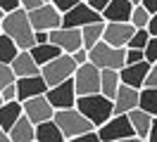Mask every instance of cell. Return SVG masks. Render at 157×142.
Returning a JSON list of instances; mask_svg holds the SVG:
<instances>
[{"mask_svg":"<svg viewBox=\"0 0 157 142\" xmlns=\"http://www.w3.org/2000/svg\"><path fill=\"white\" fill-rule=\"evenodd\" d=\"M31 55H33V59L43 66V64H48V62H52L55 57H59L62 50H59L52 40H48V43H36V45L31 47Z\"/></svg>","mask_w":157,"mask_h":142,"instance_id":"obj_24","label":"cell"},{"mask_svg":"<svg viewBox=\"0 0 157 142\" xmlns=\"http://www.w3.org/2000/svg\"><path fill=\"white\" fill-rule=\"evenodd\" d=\"M55 121H57V126L62 128L67 142L71 140V137L81 135V133L95 130L93 121H90L86 114H81L76 107H69V109H55Z\"/></svg>","mask_w":157,"mask_h":142,"instance_id":"obj_3","label":"cell"},{"mask_svg":"<svg viewBox=\"0 0 157 142\" xmlns=\"http://www.w3.org/2000/svg\"><path fill=\"white\" fill-rule=\"evenodd\" d=\"M131 12H133L131 0H109L107 7L102 9V19L105 21H131Z\"/></svg>","mask_w":157,"mask_h":142,"instance_id":"obj_18","label":"cell"},{"mask_svg":"<svg viewBox=\"0 0 157 142\" xmlns=\"http://www.w3.org/2000/svg\"><path fill=\"white\" fill-rule=\"evenodd\" d=\"M98 133H100V140L102 142H126L128 137L136 135L128 114H114L112 118H107V121L98 128Z\"/></svg>","mask_w":157,"mask_h":142,"instance_id":"obj_6","label":"cell"},{"mask_svg":"<svg viewBox=\"0 0 157 142\" xmlns=\"http://www.w3.org/2000/svg\"><path fill=\"white\" fill-rule=\"evenodd\" d=\"M29 19L36 31H52V28L62 26V12L52 2H43L38 7L29 9Z\"/></svg>","mask_w":157,"mask_h":142,"instance_id":"obj_9","label":"cell"},{"mask_svg":"<svg viewBox=\"0 0 157 142\" xmlns=\"http://www.w3.org/2000/svg\"><path fill=\"white\" fill-rule=\"evenodd\" d=\"M147 31H150V36H157V14L150 17V21H147Z\"/></svg>","mask_w":157,"mask_h":142,"instance_id":"obj_41","label":"cell"},{"mask_svg":"<svg viewBox=\"0 0 157 142\" xmlns=\"http://www.w3.org/2000/svg\"><path fill=\"white\" fill-rule=\"evenodd\" d=\"M2 17H5V12H2V9H0V19H2Z\"/></svg>","mask_w":157,"mask_h":142,"instance_id":"obj_47","label":"cell"},{"mask_svg":"<svg viewBox=\"0 0 157 142\" xmlns=\"http://www.w3.org/2000/svg\"><path fill=\"white\" fill-rule=\"evenodd\" d=\"M43 2H45V0H21V7L29 12V9H33V7H38V5H43Z\"/></svg>","mask_w":157,"mask_h":142,"instance_id":"obj_38","label":"cell"},{"mask_svg":"<svg viewBox=\"0 0 157 142\" xmlns=\"http://www.w3.org/2000/svg\"><path fill=\"white\" fill-rule=\"evenodd\" d=\"M36 142H67V137L57 126V121L50 118V121L36 123Z\"/></svg>","mask_w":157,"mask_h":142,"instance_id":"obj_21","label":"cell"},{"mask_svg":"<svg viewBox=\"0 0 157 142\" xmlns=\"http://www.w3.org/2000/svg\"><path fill=\"white\" fill-rule=\"evenodd\" d=\"M152 17V12L140 2V5H133V12H131V24L136 28H147V21Z\"/></svg>","mask_w":157,"mask_h":142,"instance_id":"obj_28","label":"cell"},{"mask_svg":"<svg viewBox=\"0 0 157 142\" xmlns=\"http://www.w3.org/2000/svg\"><path fill=\"white\" fill-rule=\"evenodd\" d=\"M136 107H140V88L121 83L114 95V114H128Z\"/></svg>","mask_w":157,"mask_h":142,"instance_id":"obj_15","label":"cell"},{"mask_svg":"<svg viewBox=\"0 0 157 142\" xmlns=\"http://www.w3.org/2000/svg\"><path fill=\"white\" fill-rule=\"evenodd\" d=\"M140 109L157 116V88H140Z\"/></svg>","mask_w":157,"mask_h":142,"instance_id":"obj_27","label":"cell"},{"mask_svg":"<svg viewBox=\"0 0 157 142\" xmlns=\"http://www.w3.org/2000/svg\"><path fill=\"white\" fill-rule=\"evenodd\" d=\"M86 2H88L90 7H95L98 12H102V9L107 7V2H109V0H86Z\"/></svg>","mask_w":157,"mask_h":142,"instance_id":"obj_40","label":"cell"},{"mask_svg":"<svg viewBox=\"0 0 157 142\" xmlns=\"http://www.w3.org/2000/svg\"><path fill=\"white\" fill-rule=\"evenodd\" d=\"M147 40H150V31H147V28H136L126 47H138V50H145Z\"/></svg>","mask_w":157,"mask_h":142,"instance_id":"obj_30","label":"cell"},{"mask_svg":"<svg viewBox=\"0 0 157 142\" xmlns=\"http://www.w3.org/2000/svg\"><path fill=\"white\" fill-rule=\"evenodd\" d=\"M102 33H105V21H93V24H86L81 28V36H83V47H93L95 43L102 40Z\"/></svg>","mask_w":157,"mask_h":142,"instance_id":"obj_25","label":"cell"},{"mask_svg":"<svg viewBox=\"0 0 157 142\" xmlns=\"http://www.w3.org/2000/svg\"><path fill=\"white\" fill-rule=\"evenodd\" d=\"M10 142H36V123L26 114H21L10 128Z\"/></svg>","mask_w":157,"mask_h":142,"instance_id":"obj_17","label":"cell"},{"mask_svg":"<svg viewBox=\"0 0 157 142\" xmlns=\"http://www.w3.org/2000/svg\"><path fill=\"white\" fill-rule=\"evenodd\" d=\"M50 40V31H36V43H48Z\"/></svg>","mask_w":157,"mask_h":142,"instance_id":"obj_42","label":"cell"},{"mask_svg":"<svg viewBox=\"0 0 157 142\" xmlns=\"http://www.w3.org/2000/svg\"><path fill=\"white\" fill-rule=\"evenodd\" d=\"M131 2H133V5H140V2H143V0H131Z\"/></svg>","mask_w":157,"mask_h":142,"instance_id":"obj_45","label":"cell"},{"mask_svg":"<svg viewBox=\"0 0 157 142\" xmlns=\"http://www.w3.org/2000/svg\"><path fill=\"white\" fill-rule=\"evenodd\" d=\"M88 57L100 69H121L126 64V47H114L105 40H100L88 50Z\"/></svg>","mask_w":157,"mask_h":142,"instance_id":"obj_4","label":"cell"},{"mask_svg":"<svg viewBox=\"0 0 157 142\" xmlns=\"http://www.w3.org/2000/svg\"><path fill=\"white\" fill-rule=\"evenodd\" d=\"M145 59L150 62V64H155V62H157V36H150V40H147V45H145Z\"/></svg>","mask_w":157,"mask_h":142,"instance_id":"obj_31","label":"cell"},{"mask_svg":"<svg viewBox=\"0 0 157 142\" xmlns=\"http://www.w3.org/2000/svg\"><path fill=\"white\" fill-rule=\"evenodd\" d=\"M145 59V50H138V47H126V64H136Z\"/></svg>","mask_w":157,"mask_h":142,"instance_id":"obj_32","label":"cell"},{"mask_svg":"<svg viewBox=\"0 0 157 142\" xmlns=\"http://www.w3.org/2000/svg\"><path fill=\"white\" fill-rule=\"evenodd\" d=\"M50 40L62 50V52H76L78 47H83V36L81 28L76 26H57L50 31Z\"/></svg>","mask_w":157,"mask_h":142,"instance_id":"obj_11","label":"cell"},{"mask_svg":"<svg viewBox=\"0 0 157 142\" xmlns=\"http://www.w3.org/2000/svg\"><path fill=\"white\" fill-rule=\"evenodd\" d=\"M45 97L50 100V104L55 109H69V107H76V85H74V78H67L57 85H50Z\"/></svg>","mask_w":157,"mask_h":142,"instance_id":"obj_10","label":"cell"},{"mask_svg":"<svg viewBox=\"0 0 157 142\" xmlns=\"http://www.w3.org/2000/svg\"><path fill=\"white\" fill-rule=\"evenodd\" d=\"M2 33H7L19 45V50H31L36 45V28H33V24L29 19V12L24 7L5 12V17H2Z\"/></svg>","mask_w":157,"mask_h":142,"instance_id":"obj_1","label":"cell"},{"mask_svg":"<svg viewBox=\"0 0 157 142\" xmlns=\"http://www.w3.org/2000/svg\"><path fill=\"white\" fill-rule=\"evenodd\" d=\"M0 104H2V97H0Z\"/></svg>","mask_w":157,"mask_h":142,"instance_id":"obj_48","label":"cell"},{"mask_svg":"<svg viewBox=\"0 0 157 142\" xmlns=\"http://www.w3.org/2000/svg\"><path fill=\"white\" fill-rule=\"evenodd\" d=\"M143 5H145L152 14H157V0H143Z\"/></svg>","mask_w":157,"mask_h":142,"instance_id":"obj_43","label":"cell"},{"mask_svg":"<svg viewBox=\"0 0 157 142\" xmlns=\"http://www.w3.org/2000/svg\"><path fill=\"white\" fill-rule=\"evenodd\" d=\"M119 85H121V74H119V69H102V76H100V93L114 100Z\"/></svg>","mask_w":157,"mask_h":142,"instance_id":"obj_23","label":"cell"},{"mask_svg":"<svg viewBox=\"0 0 157 142\" xmlns=\"http://www.w3.org/2000/svg\"><path fill=\"white\" fill-rule=\"evenodd\" d=\"M17 81V76H14V69H12V64H7V62H0V93L7 88L10 83H14Z\"/></svg>","mask_w":157,"mask_h":142,"instance_id":"obj_29","label":"cell"},{"mask_svg":"<svg viewBox=\"0 0 157 142\" xmlns=\"http://www.w3.org/2000/svg\"><path fill=\"white\" fill-rule=\"evenodd\" d=\"M17 55H19V45H17L7 33H0V62L12 64V59Z\"/></svg>","mask_w":157,"mask_h":142,"instance_id":"obj_26","label":"cell"},{"mask_svg":"<svg viewBox=\"0 0 157 142\" xmlns=\"http://www.w3.org/2000/svg\"><path fill=\"white\" fill-rule=\"evenodd\" d=\"M17 7H21V0H0V9L2 12H12Z\"/></svg>","mask_w":157,"mask_h":142,"instance_id":"obj_37","label":"cell"},{"mask_svg":"<svg viewBox=\"0 0 157 142\" xmlns=\"http://www.w3.org/2000/svg\"><path fill=\"white\" fill-rule=\"evenodd\" d=\"M0 33H2V19H0Z\"/></svg>","mask_w":157,"mask_h":142,"instance_id":"obj_46","label":"cell"},{"mask_svg":"<svg viewBox=\"0 0 157 142\" xmlns=\"http://www.w3.org/2000/svg\"><path fill=\"white\" fill-rule=\"evenodd\" d=\"M71 55H74V59H76V64H86V62H90L88 47H78L76 52H71Z\"/></svg>","mask_w":157,"mask_h":142,"instance_id":"obj_36","label":"cell"},{"mask_svg":"<svg viewBox=\"0 0 157 142\" xmlns=\"http://www.w3.org/2000/svg\"><path fill=\"white\" fill-rule=\"evenodd\" d=\"M21 104H24V114H26L33 123H43V121L55 118V107L50 104V100L45 97V95L29 97V100H24Z\"/></svg>","mask_w":157,"mask_h":142,"instance_id":"obj_12","label":"cell"},{"mask_svg":"<svg viewBox=\"0 0 157 142\" xmlns=\"http://www.w3.org/2000/svg\"><path fill=\"white\" fill-rule=\"evenodd\" d=\"M45 2H50V0H45Z\"/></svg>","mask_w":157,"mask_h":142,"instance_id":"obj_49","label":"cell"},{"mask_svg":"<svg viewBox=\"0 0 157 142\" xmlns=\"http://www.w3.org/2000/svg\"><path fill=\"white\" fill-rule=\"evenodd\" d=\"M0 97H2V102H10V100H17V83H10L2 93H0Z\"/></svg>","mask_w":157,"mask_h":142,"instance_id":"obj_35","label":"cell"},{"mask_svg":"<svg viewBox=\"0 0 157 142\" xmlns=\"http://www.w3.org/2000/svg\"><path fill=\"white\" fill-rule=\"evenodd\" d=\"M17 100L24 102L29 97H36V95H45L48 93V83L43 74H33V76H19L17 81Z\"/></svg>","mask_w":157,"mask_h":142,"instance_id":"obj_14","label":"cell"},{"mask_svg":"<svg viewBox=\"0 0 157 142\" xmlns=\"http://www.w3.org/2000/svg\"><path fill=\"white\" fill-rule=\"evenodd\" d=\"M143 88H157V62L155 64H150V71L145 76V85Z\"/></svg>","mask_w":157,"mask_h":142,"instance_id":"obj_33","label":"cell"},{"mask_svg":"<svg viewBox=\"0 0 157 142\" xmlns=\"http://www.w3.org/2000/svg\"><path fill=\"white\" fill-rule=\"evenodd\" d=\"M150 71V62L143 59V62H136V64H124L119 69L121 74V83L133 85V88H143L145 85V76Z\"/></svg>","mask_w":157,"mask_h":142,"instance_id":"obj_16","label":"cell"},{"mask_svg":"<svg viewBox=\"0 0 157 142\" xmlns=\"http://www.w3.org/2000/svg\"><path fill=\"white\" fill-rule=\"evenodd\" d=\"M50 2H52V5H55V7H57L62 14H64L67 9H71L76 2H81V0H50Z\"/></svg>","mask_w":157,"mask_h":142,"instance_id":"obj_34","label":"cell"},{"mask_svg":"<svg viewBox=\"0 0 157 142\" xmlns=\"http://www.w3.org/2000/svg\"><path fill=\"white\" fill-rule=\"evenodd\" d=\"M133 31H136V26L131 21H105L102 40L114 47H126L131 36H133Z\"/></svg>","mask_w":157,"mask_h":142,"instance_id":"obj_13","label":"cell"},{"mask_svg":"<svg viewBox=\"0 0 157 142\" xmlns=\"http://www.w3.org/2000/svg\"><path fill=\"white\" fill-rule=\"evenodd\" d=\"M100 76H102V69L95 66L93 62L78 64L74 76H71V78H74V85H76V95L100 93Z\"/></svg>","mask_w":157,"mask_h":142,"instance_id":"obj_7","label":"cell"},{"mask_svg":"<svg viewBox=\"0 0 157 142\" xmlns=\"http://www.w3.org/2000/svg\"><path fill=\"white\" fill-rule=\"evenodd\" d=\"M93 21H105V19H102V12H98L95 7H90L86 0L76 2L71 9H67V12L62 14V26L83 28L86 24H93Z\"/></svg>","mask_w":157,"mask_h":142,"instance_id":"obj_8","label":"cell"},{"mask_svg":"<svg viewBox=\"0 0 157 142\" xmlns=\"http://www.w3.org/2000/svg\"><path fill=\"white\" fill-rule=\"evenodd\" d=\"M76 109L81 114H86L93 126L100 128L102 123L114 116V100L107 97L102 93H93V95H78L76 97Z\"/></svg>","mask_w":157,"mask_h":142,"instance_id":"obj_2","label":"cell"},{"mask_svg":"<svg viewBox=\"0 0 157 142\" xmlns=\"http://www.w3.org/2000/svg\"><path fill=\"white\" fill-rule=\"evenodd\" d=\"M21 114H24V104L19 100H10V102H2L0 104V128L10 133V128L17 123Z\"/></svg>","mask_w":157,"mask_h":142,"instance_id":"obj_20","label":"cell"},{"mask_svg":"<svg viewBox=\"0 0 157 142\" xmlns=\"http://www.w3.org/2000/svg\"><path fill=\"white\" fill-rule=\"evenodd\" d=\"M128 118H131V126H133L136 135L145 142L147 135H150V126H152V114H147V111H143L140 107H136V109L128 111Z\"/></svg>","mask_w":157,"mask_h":142,"instance_id":"obj_22","label":"cell"},{"mask_svg":"<svg viewBox=\"0 0 157 142\" xmlns=\"http://www.w3.org/2000/svg\"><path fill=\"white\" fill-rule=\"evenodd\" d=\"M12 69H14V76H33L40 74V64L33 59L31 50H19V55L12 59Z\"/></svg>","mask_w":157,"mask_h":142,"instance_id":"obj_19","label":"cell"},{"mask_svg":"<svg viewBox=\"0 0 157 142\" xmlns=\"http://www.w3.org/2000/svg\"><path fill=\"white\" fill-rule=\"evenodd\" d=\"M0 142H10V133L2 130V128H0Z\"/></svg>","mask_w":157,"mask_h":142,"instance_id":"obj_44","label":"cell"},{"mask_svg":"<svg viewBox=\"0 0 157 142\" xmlns=\"http://www.w3.org/2000/svg\"><path fill=\"white\" fill-rule=\"evenodd\" d=\"M147 142H157V116H152V126H150V135Z\"/></svg>","mask_w":157,"mask_h":142,"instance_id":"obj_39","label":"cell"},{"mask_svg":"<svg viewBox=\"0 0 157 142\" xmlns=\"http://www.w3.org/2000/svg\"><path fill=\"white\" fill-rule=\"evenodd\" d=\"M76 59H74V55L71 52H62L59 57H55L52 62H48V64L40 66V74H43V78H45V83L50 85H57L62 83V81H67V78H71L74 76V71H76Z\"/></svg>","mask_w":157,"mask_h":142,"instance_id":"obj_5","label":"cell"}]
</instances>
